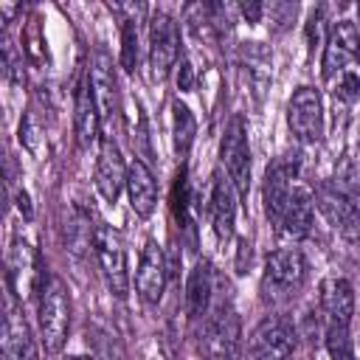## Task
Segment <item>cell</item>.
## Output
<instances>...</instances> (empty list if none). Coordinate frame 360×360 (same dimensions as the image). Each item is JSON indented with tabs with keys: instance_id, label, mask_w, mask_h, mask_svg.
<instances>
[{
	"instance_id": "1",
	"label": "cell",
	"mask_w": 360,
	"mask_h": 360,
	"mask_svg": "<svg viewBox=\"0 0 360 360\" xmlns=\"http://www.w3.org/2000/svg\"><path fill=\"white\" fill-rule=\"evenodd\" d=\"M37 321H39L42 346L48 352H59L70 329V295L59 276H45L37 295Z\"/></svg>"
},
{
	"instance_id": "2",
	"label": "cell",
	"mask_w": 360,
	"mask_h": 360,
	"mask_svg": "<svg viewBox=\"0 0 360 360\" xmlns=\"http://www.w3.org/2000/svg\"><path fill=\"white\" fill-rule=\"evenodd\" d=\"M307 281V259L298 248H281L273 250L264 262L262 273V295L264 301L281 304L290 301Z\"/></svg>"
},
{
	"instance_id": "3",
	"label": "cell",
	"mask_w": 360,
	"mask_h": 360,
	"mask_svg": "<svg viewBox=\"0 0 360 360\" xmlns=\"http://www.w3.org/2000/svg\"><path fill=\"white\" fill-rule=\"evenodd\" d=\"M318 208L329 219V225L349 242L360 239V194L340 177L323 183L318 188Z\"/></svg>"
},
{
	"instance_id": "4",
	"label": "cell",
	"mask_w": 360,
	"mask_h": 360,
	"mask_svg": "<svg viewBox=\"0 0 360 360\" xmlns=\"http://www.w3.org/2000/svg\"><path fill=\"white\" fill-rule=\"evenodd\" d=\"M90 245H93L98 270H101L110 292L115 298H127V292H129V273H127V250H124L121 236L110 225L98 222L93 228V233H90Z\"/></svg>"
},
{
	"instance_id": "5",
	"label": "cell",
	"mask_w": 360,
	"mask_h": 360,
	"mask_svg": "<svg viewBox=\"0 0 360 360\" xmlns=\"http://www.w3.org/2000/svg\"><path fill=\"white\" fill-rule=\"evenodd\" d=\"M200 343H202V352L208 360H236L239 357L242 329H239V315L233 312L231 304H217L205 315Z\"/></svg>"
},
{
	"instance_id": "6",
	"label": "cell",
	"mask_w": 360,
	"mask_h": 360,
	"mask_svg": "<svg viewBox=\"0 0 360 360\" xmlns=\"http://www.w3.org/2000/svg\"><path fill=\"white\" fill-rule=\"evenodd\" d=\"M219 160H222V169H225L228 180L233 183L236 194L248 197V188H250V146H248L245 121L239 115H233L225 127L222 146H219Z\"/></svg>"
},
{
	"instance_id": "7",
	"label": "cell",
	"mask_w": 360,
	"mask_h": 360,
	"mask_svg": "<svg viewBox=\"0 0 360 360\" xmlns=\"http://www.w3.org/2000/svg\"><path fill=\"white\" fill-rule=\"evenodd\" d=\"M290 132L301 143H318L323 138V101L315 87H298L287 104Z\"/></svg>"
},
{
	"instance_id": "8",
	"label": "cell",
	"mask_w": 360,
	"mask_h": 360,
	"mask_svg": "<svg viewBox=\"0 0 360 360\" xmlns=\"http://www.w3.org/2000/svg\"><path fill=\"white\" fill-rule=\"evenodd\" d=\"M298 169H301L298 152H287V155L276 158L264 172V188H262L264 211H267V219H273L276 225L284 217V208H287V200L292 194V180L298 177Z\"/></svg>"
},
{
	"instance_id": "9",
	"label": "cell",
	"mask_w": 360,
	"mask_h": 360,
	"mask_svg": "<svg viewBox=\"0 0 360 360\" xmlns=\"http://www.w3.org/2000/svg\"><path fill=\"white\" fill-rule=\"evenodd\" d=\"M295 352V329L290 321L273 315L256 323L250 332V354L253 360H290Z\"/></svg>"
},
{
	"instance_id": "10",
	"label": "cell",
	"mask_w": 360,
	"mask_h": 360,
	"mask_svg": "<svg viewBox=\"0 0 360 360\" xmlns=\"http://www.w3.org/2000/svg\"><path fill=\"white\" fill-rule=\"evenodd\" d=\"M180 56L177 22L166 11H155L149 20V68L155 79H166Z\"/></svg>"
},
{
	"instance_id": "11",
	"label": "cell",
	"mask_w": 360,
	"mask_h": 360,
	"mask_svg": "<svg viewBox=\"0 0 360 360\" xmlns=\"http://www.w3.org/2000/svg\"><path fill=\"white\" fill-rule=\"evenodd\" d=\"M357 56H360V28H357V22H352V20L335 22V28L329 31L326 45H323V62H321L323 79L332 82L335 76L349 70L346 65L354 62Z\"/></svg>"
},
{
	"instance_id": "12",
	"label": "cell",
	"mask_w": 360,
	"mask_h": 360,
	"mask_svg": "<svg viewBox=\"0 0 360 360\" xmlns=\"http://www.w3.org/2000/svg\"><path fill=\"white\" fill-rule=\"evenodd\" d=\"M6 281H8V292H14L17 298H31V295H39V287L45 281L39 264H37V256L31 250V245L25 239H14L11 245V253H8V273H6Z\"/></svg>"
},
{
	"instance_id": "13",
	"label": "cell",
	"mask_w": 360,
	"mask_h": 360,
	"mask_svg": "<svg viewBox=\"0 0 360 360\" xmlns=\"http://www.w3.org/2000/svg\"><path fill=\"white\" fill-rule=\"evenodd\" d=\"M166 276H169L166 256H163L160 245L155 239H149L141 250L138 270H135V290H138L141 301L158 304L163 298V290H166Z\"/></svg>"
},
{
	"instance_id": "14",
	"label": "cell",
	"mask_w": 360,
	"mask_h": 360,
	"mask_svg": "<svg viewBox=\"0 0 360 360\" xmlns=\"http://www.w3.org/2000/svg\"><path fill=\"white\" fill-rule=\"evenodd\" d=\"M127 172H129V166L124 163L118 143L110 135H104L98 160H96V188L107 202H115L121 188H127Z\"/></svg>"
},
{
	"instance_id": "15",
	"label": "cell",
	"mask_w": 360,
	"mask_h": 360,
	"mask_svg": "<svg viewBox=\"0 0 360 360\" xmlns=\"http://www.w3.org/2000/svg\"><path fill=\"white\" fill-rule=\"evenodd\" d=\"M3 360H39L31 329L22 312L14 307L11 295L6 301V321H3Z\"/></svg>"
},
{
	"instance_id": "16",
	"label": "cell",
	"mask_w": 360,
	"mask_h": 360,
	"mask_svg": "<svg viewBox=\"0 0 360 360\" xmlns=\"http://www.w3.org/2000/svg\"><path fill=\"white\" fill-rule=\"evenodd\" d=\"M208 217H211V225H214L217 239H231V236H233V222H236V194H233V183L225 180L219 172L214 174V183H211Z\"/></svg>"
},
{
	"instance_id": "17",
	"label": "cell",
	"mask_w": 360,
	"mask_h": 360,
	"mask_svg": "<svg viewBox=\"0 0 360 360\" xmlns=\"http://www.w3.org/2000/svg\"><path fill=\"white\" fill-rule=\"evenodd\" d=\"M90 84H93V98L96 107L101 112V121H107L115 110H118V82H115V70L107 53H96L90 68H87Z\"/></svg>"
},
{
	"instance_id": "18",
	"label": "cell",
	"mask_w": 360,
	"mask_h": 360,
	"mask_svg": "<svg viewBox=\"0 0 360 360\" xmlns=\"http://www.w3.org/2000/svg\"><path fill=\"white\" fill-rule=\"evenodd\" d=\"M127 197H129V208L138 214V217H152L155 205H158V183H155V174L149 169V163H143L141 158L129 163V172H127Z\"/></svg>"
},
{
	"instance_id": "19",
	"label": "cell",
	"mask_w": 360,
	"mask_h": 360,
	"mask_svg": "<svg viewBox=\"0 0 360 360\" xmlns=\"http://www.w3.org/2000/svg\"><path fill=\"white\" fill-rule=\"evenodd\" d=\"M73 127H76V141L79 146H90L96 138H98V129H101V112L96 107V98H93V84H90V76L84 73L79 87H76V104H73Z\"/></svg>"
},
{
	"instance_id": "20",
	"label": "cell",
	"mask_w": 360,
	"mask_h": 360,
	"mask_svg": "<svg viewBox=\"0 0 360 360\" xmlns=\"http://www.w3.org/2000/svg\"><path fill=\"white\" fill-rule=\"evenodd\" d=\"M321 304H323V315L326 323H338V326H349L352 315H354V290L346 278H326L321 287Z\"/></svg>"
},
{
	"instance_id": "21",
	"label": "cell",
	"mask_w": 360,
	"mask_h": 360,
	"mask_svg": "<svg viewBox=\"0 0 360 360\" xmlns=\"http://www.w3.org/2000/svg\"><path fill=\"white\" fill-rule=\"evenodd\" d=\"M312 214H315V200L309 194V188L298 186L292 188L290 200H287V208H284V217H281V231L284 236L290 239H304L312 228Z\"/></svg>"
},
{
	"instance_id": "22",
	"label": "cell",
	"mask_w": 360,
	"mask_h": 360,
	"mask_svg": "<svg viewBox=\"0 0 360 360\" xmlns=\"http://www.w3.org/2000/svg\"><path fill=\"white\" fill-rule=\"evenodd\" d=\"M214 298V273L208 262H197L186 281V312L188 318H202L211 312Z\"/></svg>"
},
{
	"instance_id": "23",
	"label": "cell",
	"mask_w": 360,
	"mask_h": 360,
	"mask_svg": "<svg viewBox=\"0 0 360 360\" xmlns=\"http://www.w3.org/2000/svg\"><path fill=\"white\" fill-rule=\"evenodd\" d=\"M194 135H197V121H194L191 110L183 101H174L172 104V141H174V152L180 158L188 155V149L194 143Z\"/></svg>"
},
{
	"instance_id": "24",
	"label": "cell",
	"mask_w": 360,
	"mask_h": 360,
	"mask_svg": "<svg viewBox=\"0 0 360 360\" xmlns=\"http://www.w3.org/2000/svg\"><path fill=\"white\" fill-rule=\"evenodd\" d=\"M326 352L329 360H354V343L349 326L326 323Z\"/></svg>"
},
{
	"instance_id": "25",
	"label": "cell",
	"mask_w": 360,
	"mask_h": 360,
	"mask_svg": "<svg viewBox=\"0 0 360 360\" xmlns=\"http://www.w3.org/2000/svg\"><path fill=\"white\" fill-rule=\"evenodd\" d=\"M138 53H141L138 25H135V20H124V25H121V68L127 73L138 70Z\"/></svg>"
},
{
	"instance_id": "26",
	"label": "cell",
	"mask_w": 360,
	"mask_h": 360,
	"mask_svg": "<svg viewBox=\"0 0 360 360\" xmlns=\"http://www.w3.org/2000/svg\"><path fill=\"white\" fill-rule=\"evenodd\" d=\"M188 202H191V188H188L186 169H180L172 186V208H174V217L183 222V228H188Z\"/></svg>"
},
{
	"instance_id": "27",
	"label": "cell",
	"mask_w": 360,
	"mask_h": 360,
	"mask_svg": "<svg viewBox=\"0 0 360 360\" xmlns=\"http://www.w3.org/2000/svg\"><path fill=\"white\" fill-rule=\"evenodd\" d=\"M335 82V98L338 101H343V104H354L357 98H360V76L357 73H352V70H343L340 76H335L332 79Z\"/></svg>"
},
{
	"instance_id": "28",
	"label": "cell",
	"mask_w": 360,
	"mask_h": 360,
	"mask_svg": "<svg viewBox=\"0 0 360 360\" xmlns=\"http://www.w3.org/2000/svg\"><path fill=\"white\" fill-rule=\"evenodd\" d=\"M22 42H25V53L39 65V62L45 59V53H42V34H39L37 17H31V22H28V28H25V34H22Z\"/></svg>"
},
{
	"instance_id": "29",
	"label": "cell",
	"mask_w": 360,
	"mask_h": 360,
	"mask_svg": "<svg viewBox=\"0 0 360 360\" xmlns=\"http://www.w3.org/2000/svg\"><path fill=\"white\" fill-rule=\"evenodd\" d=\"M194 87V73H191V65L183 59L180 68H177V90L180 93H188Z\"/></svg>"
},
{
	"instance_id": "30",
	"label": "cell",
	"mask_w": 360,
	"mask_h": 360,
	"mask_svg": "<svg viewBox=\"0 0 360 360\" xmlns=\"http://www.w3.org/2000/svg\"><path fill=\"white\" fill-rule=\"evenodd\" d=\"M239 11H242V14H245L250 22H256V20H259V14L264 11V6H259V3H250V6H239Z\"/></svg>"
},
{
	"instance_id": "31",
	"label": "cell",
	"mask_w": 360,
	"mask_h": 360,
	"mask_svg": "<svg viewBox=\"0 0 360 360\" xmlns=\"http://www.w3.org/2000/svg\"><path fill=\"white\" fill-rule=\"evenodd\" d=\"M245 259L250 262V245L242 239V242H239V259H236V267H239V273H245Z\"/></svg>"
},
{
	"instance_id": "32",
	"label": "cell",
	"mask_w": 360,
	"mask_h": 360,
	"mask_svg": "<svg viewBox=\"0 0 360 360\" xmlns=\"http://www.w3.org/2000/svg\"><path fill=\"white\" fill-rule=\"evenodd\" d=\"M17 200H20V202H17V205H20V211H22L25 217H31V205H28V197H25V191H20V194H17Z\"/></svg>"
},
{
	"instance_id": "33",
	"label": "cell",
	"mask_w": 360,
	"mask_h": 360,
	"mask_svg": "<svg viewBox=\"0 0 360 360\" xmlns=\"http://www.w3.org/2000/svg\"><path fill=\"white\" fill-rule=\"evenodd\" d=\"M65 360H90V357H82V354H76V357H65Z\"/></svg>"
},
{
	"instance_id": "34",
	"label": "cell",
	"mask_w": 360,
	"mask_h": 360,
	"mask_svg": "<svg viewBox=\"0 0 360 360\" xmlns=\"http://www.w3.org/2000/svg\"><path fill=\"white\" fill-rule=\"evenodd\" d=\"M357 20H360V6H357Z\"/></svg>"
}]
</instances>
